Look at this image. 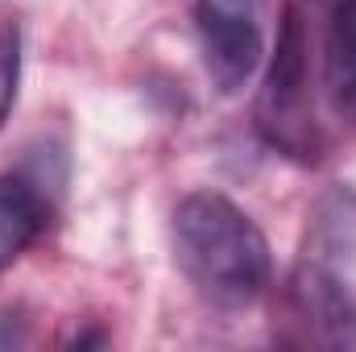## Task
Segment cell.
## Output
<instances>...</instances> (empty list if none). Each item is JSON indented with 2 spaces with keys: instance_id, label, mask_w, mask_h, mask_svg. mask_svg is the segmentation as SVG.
Instances as JSON below:
<instances>
[{
  "instance_id": "1",
  "label": "cell",
  "mask_w": 356,
  "mask_h": 352,
  "mask_svg": "<svg viewBox=\"0 0 356 352\" xmlns=\"http://www.w3.org/2000/svg\"><path fill=\"white\" fill-rule=\"evenodd\" d=\"M175 262L216 307H249L273 278L266 232L220 191H195L175 207Z\"/></svg>"
},
{
  "instance_id": "2",
  "label": "cell",
  "mask_w": 356,
  "mask_h": 352,
  "mask_svg": "<svg viewBox=\"0 0 356 352\" xmlns=\"http://www.w3.org/2000/svg\"><path fill=\"white\" fill-rule=\"evenodd\" d=\"M257 133L266 137L269 150L302 166L319 162L323 154V129L315 120V95H311V46L298 8H286L277 25V42L257 91Z\"/></svg>"
},
{
  "instance_id": "3",
  "label": "cell",
  "mask_w": 356,
  "mask_h": 352,
  "mask_svg": "<svg viewBox=\"0 0 356 352\" xmlns=\"http://www.w3.org/2000/svg\"><path fill=\"white\" fill-rule=\"evenodd\" d=\"M195 29L211 83L241 91L261 63V0H195Z\"/></svg>"
},
{
  "instance_id": "4",
  "label": "cell",
  "mask_w": 356,
  "mask_h": 352,
  "mask_svg": "<svg viewBox=\"0 0 356 352\" xmlns=\"http://www.w3.org/2000/svg\"><path fill=\"white\" fill-rule=\"evenodd\" d=\"M286 298L307 344L356 349V298L332 265L302 262L286 286Z\"/></svg>"
},
{
  "instance_id": "5",
  "label": "cell",
  "mask_w": 356,
  "mask_h": 352,
  "mask_svg": "<svg viewBox=\"0 0 356 352\" xmlns=\"http://www.w3.org/2000/svg\"><path fill=\"white\" fill-rule=\"evenodd\" d=\"M54 220V186L42 175H0V269L13 265Z\"/></svg>"
},
{
  "instance_id": "6",
  "label": "cell",
  "mask_w": 356,
  "mask_h": 352,
  "mask_svg": "<svg viewBox=\"0 0 356 352\" xmlns=\"http://www.w3.org/2000/svg\"><path fill=\"white\" fill-rule=\"evenodd\" d=\"M307 262L340 265L356 262V191L353 186H332L319 195L307 228Z\"/></svg>"
},
{
  "instance_id": "7",
  "label": "cell",
  "mask_w": 356,
  "mask_h": 352,
  "mask_svg": "<svg viewBox=\"0 0 356 352\" xmlns=\"http://www.w3.org/2000/svg\"><path fill=\"white\" fill-rule=\"evenodd\" d=\"M323 88L340 120L356 125V0H340L323 42Z\"/></svg>"
},
{
  "instance_id": "8",
  "label": "cell",
  "mask_w": 356,
  "mask_h": 352,
  "mask_svg": "<svg viewBox=\"0 0 356 352\" xmlns=\"http://www.w3.org/2000/svg\"><path fill=\"white\" fill-rule=\"evenodd\" d=\"M17 83H21V29L4 21L0 25V129L17 104Z\"/></svg>"
}]
</instances>
